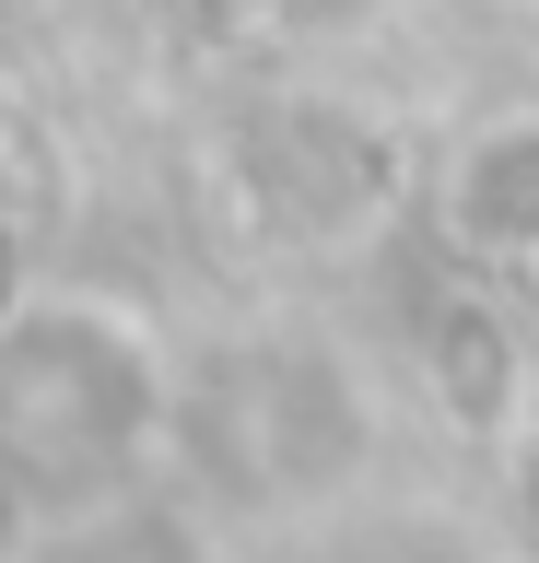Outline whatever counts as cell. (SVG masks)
I'll list each match as a JSON object with an SVG mask.
<instances>
[{
  "instance_id": "4",
  "label": "cell",
  "mask_w": 539,
  "mask_h": 563,
  "mask_svg": "<svg viewBox=\"0 0 539 563\" xmlns=\"http://www.w3.org/2000/svg\"><path fill=\"white\" fill-rule=\"evenodd\" d=\"M24 223V153H12V106H0V235Z\"/></svg>"
},
{
  "instance_id": "5",
  "label": "cell",
  "mask_w": 539,
  "mask_h": 563,
  "mask_svg": "<svg viewBox=\"0 0 539 563\" xmlns=\"http://www.w3.org/2000/svg\"><path fill=\"white\" fill-rule=\"evenodd\" d=\"M0 552H24V482L0 470Z\"/></svg>"
},
{
  "instance_id": "1",
  "label": "cell",
  "mask_w": 539,
  "mask_h": 563,
  "mask_svg": "<svg viewBox=\"0 0 539 563\" xmlns=\"http://www.w3.org/2000/svg\"><path fill=\"white\" fill-rule=\"evenodd\" d=\"M165 434V352L130 306L47 294L0 317V470L24 493H82L142 470Z\"/></svg>"
},
{
  "instance_id": "3",
  "label": "cell",
  "mask_w": 539,
  "mask_h": 563,
  "mask_svg": "<svg viewBox=\"0 0 539 563\" xmlns=\"http://www.w3.org/2000/svg\"><path fill=\"white\" fill-rule=\"evenodd\" d=\"M375 0H258V24H282V35H340V24H363Z\"/></svg>"
},
{
  "instance_id": "2",
  "label": "cell",
  "mask_w": 539,
  "mask_h": 563,
  "mask_svg": "<svg viewBox=\"0 0 539 563\" xmlns=\"http://www.w3.org/2000/svg\"><path fill=\"white\" fill-rule=\"evenodd\" d=\"M446 223H458V246H539V118L481 130V141L458 153Z\"/></svg>"
}]
</instances>
